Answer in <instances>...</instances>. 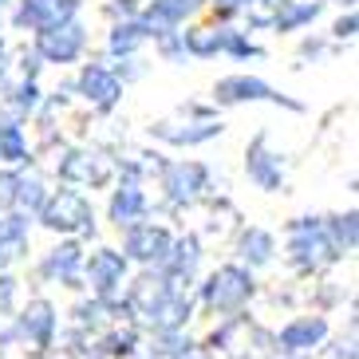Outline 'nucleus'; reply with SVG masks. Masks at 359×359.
Segmentation results:
<instances>
[{
	"label": "nucleus",
	"instance_id": "nucleus-1",
	"mask_svg": "<svg viewBox=\"0 0 359 359\" xmlns=\"http://www.w3.org/2000/svg\"><path fill=\"white\" fill-rule=\"evenodd\" d=\"M194 304L198 312H205L210 320H225V316H237V312H249V304L257 300L261 285H257V273L245 269L237 261H225L217 269H210L205 276L194 280Z\"/></svg>",
	"mask_w": 359,
	"mask_h": 359
},
{
	"label": "nucleus",
	"instance_id": "nucleus-2",
	"mask_svg": "<svg viewBox=\"0 0 359 359\" xmlns=\"http://www.w3.org/2000/svg\"><path fill=\"white\" fill-rule=\"evenodd\" d=\"M280 253H285V264L292 269L296 276H320V273H327V269H336V264L344 261V257H339V249L327 241L320 213H300V217H288Z\"/></svg>",
	"mask_w": 359,
	"mask_h": 359
},
{
	"label": "nucleus",
	"instance_id": "nucleus-3",
	"mask_svg": "<svg viewBox=\"0 0 359 359\" xmlns=\"http://www.w3.org/2000/svg\"><path fill=\"white\" fill-rule=\"evenodd\" d=\"M150 142H162V147H174V150H194V147H205L213 138L225 135V123L217 118V107L213 103H182L174 115L150 123Z\"/></svg>",
	"mask_w": 359,
	"mask_h": 359
},
{
	"label": "nucleus",
	"instance_id": "nucleus-4",
	"mask_svg": "<svg viewBox=\"0 0 359 359\" xmlns=\"http://www.w3.org/2000/svg\"><path fill=\"white\" fill-rule=\"evenodd\" d=\"M36 225L52 233V237H95V201L87 190H75V186H55L48 194V201L36 213Z\"/></svg>",
	"mask_w": 359,
	"mask_h": 359
},
{
	"label": "nucleus",
	"instance_id": "nucleus-5",
	"mask_svg": "<svg viewBox=\"0 0 359 359\" xmlns=\"http://www.w3.org/2000/svg\"><path fill=\"white\" fill-rule=\"evenodd\" d=\"M210 103L213 107H253V103H269V107H285L292 115L304 111V103L292 95H285L280 87H273L264 75H253V72H229L222 75L210 91Z\"/></svg>",
	"mask_w": 359,
	"mask_h": 359
},
{
	"label": "nucleus",
	"instance_id": "nucleus-6",
	"mask_svg": "<svg viewBox=\"0 0 359 359\" xmlns=\"http://www.w3.org/2000/svg\"><path fill=\"white\" fill-rule=\"evenodd\" d=\"M210 166L198 158H162L158 174H154L162 201L170 210H194L198 201H205L210 198Z\"/></svg>",
	"mask_w": 359,
	"mask_h": 359
},
{
	"label": "nucleus",
	"instance_id": "nucleus-7",
	"mask_svg": "<svg viewBox=\"0 0 359 359\" xmlns=\"http://www.w3.org/2000/svg\"><path fill=\"white\" fill-rule=\"evenodd\" d=\"M87 43H91V32H87V24H83V12L32 32V52L43 60V67H60V72L72 64H83Z\"/></svg>",
	"mask_w": 359,
	"mask_h": 359
},
{
	"label": "nucleus",
	"instance_id": "nucleus-8",
	"mask_svg": "<svg viewBox=\"0 0 359 359\" xmlns=\"http://www.w3.org/2000/svg\"><path fill=\"white\" fill-rule=\"evenodd\" d=\"M55 178L75 190H107L118 178L115 154L103 147H64L55 158Z\"/></svg>",
	"mask_w": 359,
	"mask_h": 359
},
{
	"label": "nucleus",
	"instance_id": "nucleus-9",
	"mask_svg": "<svg viewBox=\"0 0 359 359\" xmlns=\"http://www.w3.org/2000/svg\"><path fill=\"white\" fill-rule=\"evenodd\" d=\"M60 336V308L48 296H28V304H16L12 316V344H24L32 355H52Z\"/></svg>",
	"mask_w": 359,
	"mask_h": 359
},
{
	"label": "nucleus",
	"instance_id": "nucleus-10",
	"mask_svg": "<svg viewBox=\"0 0 359 359\" xmlns=\"http://www.w3.org/2000/svg\"><path fill=\"white\" fill-rule=\"evenodd\" d=\"M130 280V261L123 257L118 245H95L83 257V288L107 304L123 300V288Z\"/></svg>",
	"mask_w": 359,
	"mask_h": 359
},
{
	"label": "nucleus",
	"instance_id": "nucleus-11",
	"mask_svg": "<svg viewBox=\"0 0 359 359\" xmlns=\"http://www.w3.org/2000/svg\"><path fill=\"white\" fill-rule=\"evenodd\" d=\"M72 91L79 103L91 107V115H111L118 103H123V91H127V83L118 79L115 64L111 60H87V64H79V72H75L72 79Z\"/></svg>",
	"mask_w": 359,
	"mask_h": 359
},
{
	"label": "nucleus",
	"instance_id": "nucleus-12",
	"mask_svg": "<svg viewBox=\"0 0 359 359\" xmlns=\"http://www.w3.org/2000/svg\"><path fill=\"white\" fill-rule=\"evenodd\" d=\"M332 339V320L324 312H300L288 316L285 324L273 332V355H316Z\"/></svg>",
	"mask_w": 359,
	"mask_h": 359
},
{
	"label": "nucleus",
	"instance_id": "nucleus-13",
	"mask_svg": "<svg viewBox=\"0 0 359 359\" xmlns=\"http://www.w3.org/2000/svg\"><path fill=\"white\" fill-rule=\"evenodd\" d=\"M194 316H198V304H194V292H190V288L166 285V288H162V292L135 316V324L142 327L147 336H158V332H182V327H190Z\"/></svg>",
	"mask_w": 359,
	"mask_h": 359
},
{
	"label": "nucleus",
	"instance_id": "nucleus-14",
	"mask_svg": "<svg viewBox=\"0 0 359 359\" xmlns=\"http://www.w3.org/2000/svg\"><path fill=\"white\" fill-rule=\"evenodd\" d=\"M245 178L264 194H280L288 186V158H285V150L273 147L269 130H257L245 142Z\"/></svg>",
	"mask_w": 359,
	"mask_h": 359
},
{
	"label": "nucleus",
	"instance_id": "nucleus-15",
	"mask_svg": "<svg viewBox=\"0 0 359 359\" xmlns=\"http://www.w3.org/2000/svg\"><path fill=\"white\" fill-rule=\"evenodd\" d=\"M83 257H87V245L79 241V237H60L52 249H43L40 253V261H36V276H40L43 285L79 292V288H83Z\"/></svg>",
	"mask_w": 359,
	"mask_h": 359
},
{
	"label": "nucleus",
	"instance_id": "nucleus-16",
	"mask_svg": "<svg viewBox=\"0 0 359 359\" xmlns=\"http://www.w3.org/2000/svg\"><path fill=\"white\" fill-rule=\"evenodd\" d=\"M174 245V229L162 222H138L130 229H123V257L130 261V269H162V261L170 257Z\"/></svg>",
	"mask_w": 359,
	"mask_h": 359
},
{
	"label": "nucleus",
	"instance_id": "nucleus-17",
	"mask_svg": "<svg viewBox=\"0 0 359 359\" xmlns=\"http://www.w3.org/2000/svg\"><path fill=\"white\" fill-rule=\"evenodd\" d=\"M150 217V194L147 182H130V178H115L111 198H107V222L111 229H130V225L147 222Z\"/></svg>",
	"mask_w": 359,
	"mask_h": 359
},
{
	"label": "nucleus",
	"instance_id": "nucleus-18",
	"mask_svg": "<svg viewBox=\"0 0 359 359\" xmlns=\"http://www.w3.org/2000/svg\"><path fill=\"white\" fill-rule=\"evenodd\" d=\"M79 12H83V0H12L8 20L16 32H40L48 24L79 16Z\"/></svg>",
	"mask_w": 359,
	"mask_h": 359
},
{
	"label": "nucleus",
	"instance_id": "nucleus-19",
	"mask_svg": "<svg viewBox=\"0 0 359 359\" xmlns=\"http://www.w3.org/2000/svg\"><path fill=\"white\" fill-rule=\"evenodd\" d=\"M201 261H205V245H201L198 233H174V245H170V257L162 261V273L178 288H194V280L201 276Z\"/></svg>",
	"mask_w": 359,
	"mask_h": 359
},
{
	"label": "nucleus",
	"instance_id": "nucleus-20",
	"mask_svg": "<svg viewBox=\"0 0 359 359\" xmlns=\"http://www.w3.org/2000/svg\"><path fill=\"white\" fill-rule=\"evenodd\" d=\"M32 217L20 210L0 213V273H12L32 253Z\"/></svg>",
	"mask_w": 359,
	"mask_h": 359
},
{
	"label": "nucleus",
	"instance_id": "nucleus-21",
	"mask_svg": "<svg viewBox=\"0 0 359 359\" xmlns=\"http://www.w3.org/2000/svg\"><path fill=\"white\" fill-rule=\"evenodd\" d=\"M233 253H237V264L261 273V269H269V264L276 261L280 241H276V233L264 229V225H241V229H237V241H233Z\"/></svg>",
	"mask_w": 359,
	"mask_h": 359
},
{
	"label": "nucleus",
	"instance_id": "nucleus-22",
	"mask_svg": "<svg viewBox=\"0 0 359 359\" xmlns=\"http://www.w3.org/2000/svg\"><path fill=\"white\" fill-rule=\"evenodd\" d=\"M229 28L233 24H222V20H205V24H186L182 28V48H186V60H217L225 52V40H229Z\"/></svg>",
	"mask_w": 359,
	"mask_h": 359
},
{
	"label": "nucleus",
	"instance_id": "nucleus-23",
	"mask_svg": "<svg viewBox=\"0 0 359 359\" xmlns=\"http://www.w3.org/2000/svg\"><path fill=\"white\" fill-rule=\"evenodd\" d=\"M324 4H327V0H276V12H273L269 32H276V36H300V32H308V28L324 16Z\"/></svg>",
	"mask_w": 359,
	"mask_h": 359
},
{
	"label": "nucleus",
	"instance_id": "nucleus-24",
	"mask_svg": "<svg viewBox=\"0 0 359 359\" xmlns=\"http://www.w3.org/2000/svg\"><path fill=\"white\" fill-rule=\"evenodd\" d=\"M154 40L142 16H130V20H115L107 28V60H130V55H142Z\"/></svg>",
	"mask_w": 359,
	"mask_h": 359
},
{
	"label": "nucleus",
	"instance_id": "nucleus-25",
	"mask_svg": "<svg viewBox=\"0 0 359 359\" xmlns=\"http://www.w3.org/2000/svg\"><path fill=\"white\" fill-rule=\"evenodd\" d=\"M0 162L20 170L32 162V142H28V118L4 115L0 111Z\"/></svg>",
	"mask_w": 359,
	"mask_h": 359
},
{
	"label": "nucleus",
	"instance_id": "nucleus-26",
	"mask_svg": "<svg viewBox=\"0 0 359 359\" xmlns=\"http://www.w3.org/2000/svg\"><path fill=\"white\" fill-rule=\"evenodd\" d=\"M40 107H43V87L40 79H16V83L4 87V95H0V111L4 115H16V118H32L40 115Z\"/></svg>",
	"mask_w": 359,
	"mask_h": 359
},
{
	"label": "nucleus",
	"instance_id": "nucleus-27",
	"mask_svg": "<svg viewBox=\"0 0 359 359\" xmlns=\"http://www.w3.org/2000/svg\"><path fill=\"white\" fill-rule=\"evenodd\" d=\"M48 194H52V186L43 178V170H36L32 162L16 170V210L20 213H28L36 222V213H40V205L48 201Z\"/></svg>",
	"mask_w": 359,
	"mask_h": 359
},
{
	"label": "nucleus",
	"instance_id": "nucleus-28",
	"mask_svg": "<svg viewBox=\"0 0 359 359\" xmlns=\"http://www.w3.org/2000/svg\"><path fill=\"white\" fill-rule=\"evenodd\" d=\"M320 222H324L327 241L339 249V257H351L359 249V210L355 205H348V210H339V213H324Z\"/></svg>",
	"mask_w": 359,
	"mask_h": 359
},
{
	"label": "nucleus",
	"instance_id": "nucleus-29",
	"mask_svg": "<svg viewBox=\"0 0 359 359\" xmlns=\"http://www.w3.org/2000/svg\"><path fill=\"white\" fill-rule=\"evenodd\" d=\"M20 304V280L12 273H0V344H12V316Z\"/></svg>",
	"mask_w": 359,
	"mask_h": 359
},
{
	"label": "nucleus",
	"instance_id": "nucleus-30",
	"mask_svg": "<svg viewBox=\"0 0 359 359\" xmlns=\"http://www.w3.org/2000/svg\"><path fill=\"white\" fill-rule=\"evenodd\" d=\"M225 60L233 64H249V60H264V48L253 40V32H245V28H229V40H225Z\"/></svg>",
	"mask_w": 359,
	"mask_h": 359
},
{
	"label": "nucleus",
	"instance_id": "nucleus-31",
	"mask_svg": "<svg viewBox=\"0 0 359 359\" xmlns=\"http://www.w3.org/2000/svg\"><path fill=\"white\" fill-rule=\"evenodd\" d=\"M147 344L158 351L162 359H178V355H186V351L198 348V339H194L186 327H182V332H158V336H150Z\"/></svg>",
	"mask_w": 359,
	"mask_h": 359
},
{
	"label": "nucleus",
	"instance_id": "nucleus-32",
	"mask_svg": "<svg viewBox=\"0 0 359 359\" xmlns=\"http://www.w3.org/2000/svg\"><path fill=\"white\" fill-rule=\"evenodd\" d=\"M150 43H154V52H158L162 64H174V67L186 64V48H182V28H178V32H162V36H154Z\"/></svg>",
	"mask_w": 359,
	"mask_h": 359
},
{
	"label": "nucleus",
	"instance_id": "nucleus-33",
	"mask_svg": "<svg viewBox=\"0 0 359 359\" xmlns=\"http://www.w3.org/2000/svg\"><path fill=\"white\" fill-rule=\"evenodd\" d=\"M336 48H339V43L332 40V36H304L296 52H300V60H312V64H320V60H327Z\"/></svg>",
	"mask_w": 359,
	"mask_h": 359
},
{
	"label": "nucleus",
	"instance_id": "nucleus-34",
	"mask_svg": "<svg viewBox=\"0 0 359 359\" xmlns=\"http://www.w3.org/2000/svg\"><path fill=\"white\" fill-rule=\"evenodd\" d=\"M355 32H359V16H355V8H339V16L332 20L327 36H332L336 43H351V40H355Z\"/></svg>",
	"mask_w": 359,
	"mask_h": 359
},
{
	"label": "nucleus",
	"instance_id": "nucleus-35",
	"mask_svg": "<svg viewBox=\"0 0 359 359\" xmlns=\"http://www.w3.org/2000/svg\"><path fill=\"white\" fill-rule=\"evenodd\" d=\"M205 8L213 12V20H237V16H245V8H249V0H205Z\"/></svg>",
	"mask_w": 359,
	"mask_h": 359
},
{
	"label": "nucleus",
	"instance_id": "nucleus-36",
	"mask_svg": "<svg viewBox=\"0 0 359 359\" xmlns=\"http://www.w3.org/2000/svg\"><path fill=\"white\" fill-rule=\"evenodd\" d=\"M138 8H142V0H107L103 16L115 24V20H130V16H138Z\"/></svg>",
	"mask_w": 359,
	"mask_h": 359
},
{
	"label": "nucleus",
	"instance_id": "nucleus-37",
	"mask_svg": "<svg viewBox=\"0 0 359 359\" xmlns=\"http://www.w3.org/2000/svg\"><path fill=\"white\" fill-rule=\"evenodd\" d=\"M16 210V170L4 166L0 170V213Z\"/></svg>",
	"mask_w": 359,
	"mask_h": 359
},
{
	"label": "nucleus",
	"instance_id": "nucleus-38",
	"mask_svg": "<svg viewBox=\"0 0 359 359\" xmlns=\"http://www.w3.org/2000/svg\"><path fill=\"white\" fill-rule=\"evenodd\" d=\"M127 359H162V355H158V351H154V348H150L147 339H142V344H138V348H135V351H130V355H127Z\"/></svg>",
	"mask_w": 359,
	"mask_h": 359
},
{
	"label": "nucleus",
	"instance_id": "nucleus-39",
	"mask_svg": "<svg viewBox=\"0 0 359 359\" xmlns=\"http://www.w3.org/2000/svg\"><path fill=\"white\" fill-rule=\"evenodd\" d=\"M178 359H210V351H201V348H194V351H186V355H178Z\"/></svg>",
	"mask_w": 359,
	"mask_h": 359
},
{
	"label": "nucleus",
	"instance_id": "nucleus-40",
	"mask_svg": "<svg viewBox=\"0 0 359 359\" xmlns=\"http://www.w3.org/2000/svg\"><path fill=\"white\" fill-rule=\"evenodd\" d=\"M332 4H339V8H355V0H332Z\"/></svg>",
	"mask_w": 359,
	"mask_h": 359
},
{
	"label": "nucleus",
	"instance_id": "nucleus-41",
	"mask_svg": "<svg viewBox=\"0 0 359 359\" xmlns=\"http://www.w3.org/2000/svg\"><path fill=\"white\" fill-rule=\"evenodd\" d=\"M8 4H12V0H0V12H8Z\"/></svg>",
	"mask_w": 359,
	"mask_h": 359
},
{
	"label": "nucleus",
	"instance_id": "nucleus-42",
	"mask_svg": "<svg viewBox=\"0 0 359 359\" xmlns=\"http://www.w3.org/2000/svg\"><path fill=\"white\" fill-rule=\"evenodd\" d=\"M43 359H67V355H43Z\"/></svg>",
	"mask_w": 359,
	"mask_h": 359
},
{
	"label": "nucleus",
	"instance_id": "nucleus-43",
	"mask_svg": "<svg viewBox=\"0 0 359 359\" xmlns=\"http://www.w3.org/2000/svg\"><path fill=\"white\" fill-rule=\"evenodd\" d=\"M0 48H8V43H4V36H0Z\"/></svg>",
	"mask_w": 359,
	"mask_h": 359
},
{
	"label": "nucleus",
	"instance_id": "nucleus-44",
	"mask_svg": "<svg viewBox=\"0 0 359 359\" xmlns=\"http://www.w3.org/2000/svg\"><path fill=\"white\" fill-rule=\"evenodd\" d=\"M28 359H43V355H28Z\"/></svg>",
	"mask_w": 359,
	"mask_h": 359
}]
</instances>
